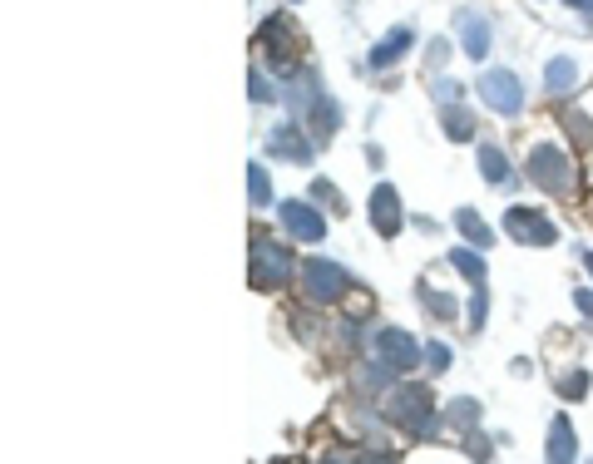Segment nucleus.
Instances as JSON below:
<instances>
[{
	"label": "nucleus",
	"mask_w": 593,
	"mask_h": 464,
	"mask_svg": "<svg viewBox=\"0 0 593 464\" xmlns=\"http://www.w3.org/2000/svg\"><path fill=\"white\" fill-rule=\"evenodd\" d=\"M450 425H455V430H475V425H480V400H470V395L455 400V405H450Z\"/></svg>",
	"instance_id": "b1692460"
},
{
	"label": "nucleus",
	"mask_w": 593,
	"mask_h": 464,
	"mask_svg": "<svg viewBox=\"0 0 593 464\" xmlns=\"http://www.w3.org/2000/svg\"><path fill=\"white\" fill-rule=\"evenodd\" d=\"M440 129H445V139H455V144H470V139H475V119H470V109H460V104H440Z\"/></svg>",
	"instance_id": "dca6fc26"
},
{
	"label": "nucleus",
	"mask_w": 593,
	"mask_h": 464,
	"mask_svg": "<svg viewBox=\"0 0 593 464\" xmlns=\"http://www.w3.org/2000/svg\"><path fill=\"white\" fill-rule=\"evenodd\" d=\"M450 267H455L460 277H470V282H485V272H490L475 247H455V252H450Z\"/></svg>",
	"instance_id": "412c9836"
},
{
	"label": "nucleus",
	"mask_w": 593,
	"mask_h": 464,
	"mask_svg": "<svg viewBox=\"0 0 593 464\" xmlns=\"http://www.w3.org/2000/svg\"><path fill=\"white\" fill-rule=\"evenodd\" d=\"M307 114H312V134H317V139H327V134H337L341 129V104H332L327 94H322Z\"/></svg>",
	"instance_id": "6ab92c4d"
},
{
	"label": "nucleus",
	"mask_w": 593,
	"mask_h": 464,
	"mask_svg": "<svg viewBox=\"0 0 593 464\" xmlns=\"http://www.w3.org/2000/svg\"><path fill=\"white\" fill-rule=\"evenodd\" d=\"M480 178H485L490 188H509V183H514V168H509L505 149H495V144H480Z\"/></svg>",
	"instance_id": "2eb2a0df"
},
{
	"label": "nucleus",
	"mask_w": 593,
	"mask_h": 464,
	"mask_svg": "<svg viewBox=\"0 0 593 464\" xmlns=\"http://www.w3.org/2000/svg\"><path fill=\"white\" fill-rule=\"evenodd\" d=\"M554 386H559L564 400H584V395H589V371L569 366V371H559V376H554Z\"/></svg>",
	"instance_id": "4be33fe9"
},
{
	"label": "nucleus",
	"mask_w": 593,
	"mask_h": 464,
	"mask_svg": "<svg viewBox=\"0 0 593 464\" xmlns=\"http://www.w3.org/2000/svg\"><path fill=\"white\" fill-rule=\"evenodd\" d=\"M371 307H376V297H371V292H361V287H346V297H341V311H346L351 321L371 316Z\"/></svg>",
	"instance_id": "393cba45"
},
{
	"label": "nucleus",
	"mask_w": 593,
	"mask_h": 464,
	"mask_svg": "<svg viewBox=\"0 0 593 464\" xmlns=\"http://www.w3.org/2000/svg\"><path fill=\"white\" fill-rule=\"evenodd\" d=\"M569 134L579 139V149H593V124L584 114H569Z\"/></svg>",
	"instance_id": "c756f323"
},
{
	"label": "nucleus",
	"mask_w": 593,
	"mask_h": 464,
	"mask_svg": "<svg viewBox=\"0 0 593 464\" xmlns=\"http://www.w3.org/2000/svg\"><path fill=\"white\" fill-rule=\"evenodd\" d=\"M445 55H450V40H430V55H425V60H430V65H445Z\"/></svg>",
	"instance_id": "2f4dec72"
},
{
	"label": "nucleus",
	"mask_w": 593,
	"mask_h": 464,
	"mask_svg": "<svg viewBox=\"0 0 593 464\" xmlns=\"http://www.w3.org/2000/svg\"><path fill=\"white\" fill-rule=\"evenodd\" d=\"M267 154L287 158V163H312V144L302 139V124H277L267 134Z\"/></svg>",
	"instance_id": "9b49d317"
},
{
	"label": "nucleus",
	"mask_w": 593,
	"mask_h": 464,
	"mask_svg": "<svg viewBox=\"0 0 593 464\" xmlns=\"http://www.w3.org/2000/svg\"><path fill=\"white\" fill-rule=\"evenodd\" d=\"M505 232L514 242H524V247H549V242H559L554 218H544L539 208H524V203L505 208Z\"/></svg>",
	"instance_id": "0eeeda50"
},
{
	"label": "nucleus",
	"mask_w": 593,
	"mask_h": 464,
	"mask_svg": "<svg viewBox=\"0 0 593 464\" xmlns=\"http://www.w3.org/2000/svg\"><path fill=\"white\" fill-rule=\"evenodd\" d=\"M485 311H490V292H485V282H475V297H470V311H465V326H470V331H485Z\"/></svg>",
	"instance_id": "a878e982"
},
{
	"label": "nucleus",
	"mask_w": 593,
	"mask_h": 464,
	"mask_svg": "<svg viewBox=\"0 0 593 464\" xmlns=\"http://www.w3.org/2000/svg\"><path fill=\"white\" fill-rule=\"evenodd\" d=\"M544 84H549V94H569V89L579 84V65H574L569 55H554V60L544 65Z\"/></svg>",
	"instance_id": "f3484780"
},
{
	"label": "nucleus",
	"mask_w": 593,
	"mask_h": 464,
	"mask_svg": "<svg viewBox=\"0 0 593 464\" xmlns=\"http://www.w3.org/2000/svg\"><path fill=\"white\" fill-rule=\"evenodd\" d=\"M248 89H253V104H267V99H277V94H272V84H267V75H257V70H253V79H248Z\"/></svg>",
	"instance_id": "7c9ffc66"
},
{
	"label": "nucleus",
	"mask_w": 593,
	"mask_h": 464,
	"mask_svg": "<svg viewBox=\"0 0 593 464\" xmlns=\"http://www.w3.org/2000/svg\"><path fill=\"white\" fill-rule=\"evenodd\" d=\"M406 223V213H401V193L391 188V183H376L371 188V228L381 232V237H396Z\"/></svg>",
	"instance_id": "9d476101"
},
{
	"label": "nucleus",
	"mask_w": 593,
	"mask_h": 464,
	"mask_svg": "<svg viewBox=\"0 0 593 464\" xmlns=\"http://www.w3.org/2000/svg\"><path fill=\"white\" fill-rule=\"evenodd\" d=\"M371 356L391 361V366L406 376V371H416L425 361V346L411 331H401V326H376V331H371Z\"/></svg>",
	"instance_id": "423d86ee"
},
{
	"label": "nucleus",
	"mask_w": 593,
	"mask_h": 464,
	"mask_svg": "<svg viewBox=\"0 0 593 464\" xmlns=\"http://www.w3.org/2000/svg\"><path fill=\"white\" fill-rule=\"evenodd\" d=\"M480 94H485V104L495 109V114H519L524 109V84L514 70H485L480 75Z\"/></svg>",
	"instance_id": "6e6552de"
},
{
	"label": "nucleus",
	"mask_w": 593,
	"mask_h": 464,
	"mask_svg": "<svg viewBox=\"0 0 593 464\" xmlns=\"http://www.w3.org/2000/svg\"><path fill=\"white\" fill-rule=\"evenodd\" d=\"M416 297H421V307L430 311V316H435V321H455V297H450V292H445V287H435V282H430V277H425L421 282V292H416Z\"/></svg>",
	"instance_id": "a211bd4d"
},
{
	"label": "nucleus",
	"mask_w": 593,
	"mask_h": 464,
	"mask_svg": "<svg viewBox=\"0 0 593 464\" xmlns=\"http://www.w3.org/2000/svg\"><path fill=\"white\" fill-rule=\"evenodd\" d=\"M282 228H287V237H297V242H322L327 237V218L307 198H287L282 203Z\"/></svg>",
	"instance_id": "1a4fd4ad"
},
{
	"label": "nucleus",
	"mask_w": 593,
	"mask_h": 464,
	"mask_svg": "<svg viewBox=\"0 0 593 464\" xmlns=\"http://www.w3.org/2000/svg\"><path fill=\"white\" fill-rule=\"evenodd\" d=\"M455 228L465 232L475 247H490V242H495V228H490V223H485L475 208H460V213H455Z\"/></svg>",
	"instance_id": "aec40b11"
},
{
	"label": "nucleus",
	"mask_w": 593,
	"mask_h": 464,
	"mask_svg": "<svg viewBox=\"0 0 593 464\" xmlns=\"http://www.w3.org/2000/svg\"><path fill=\"white\" fill-rule=\"evenodd\" d=\"M312 203H327V208H332V213H346V198H341L337 188H332V183H327V178H317V183H312Z\"/></svg>",
	"instance_id": "bb28decb"
},
{
	"label": "nucleus",
	"mask_w": 593,
	"mask_h": 464,
	"mask_svg": "<svg viewBox=\"0 0 593 464\" xmlns=\"http://www.w3.org/2000/svg\"><path fill=\"white\" fill-rule=\"evenodd\" d=\"M381 415L391 425H401L406 435H435V405H430V390L416 381H401L381 395Z\"/></svg>",
	"instance_id": "f257e3e1"
},
{
	"label": "nucleus",
	"mask_w": 593,
	"mask_h": 464,
	"mask_svg": "<svg viewBox=\"0 0 593 464\" xmlns=\"http://www.w3.org/2000/svg\"><path fill=\"white\" fill-rule=\"evenodd\" d=\"M470 455H475V460H490V440H485V435H470Z\"/></svg>",
	"instance_id": "72a5a7b5"
},
{
	"label": "nucleus",
	"mask_w": 593,
	"mask_h": 464,
	"mask_svg": "<svg viewBox=\"0 0 593 464\" xmlns=\"http://www.w3.org/2000/svg\"><path fill=\"white\" fill-rule=\"evenodd\" d=\"M248 198H253V208H267V203H272V178H267L262 163L248 168Z\"/></svg>",
	"instance_id": "5701e85b"
},
{
	"label": "nucleus",
	"mask_w": 593,
	"mask_h": 464,
	"mask_svg": "<svg viewBox=\"0 0 593 464\" xmlns=\"http://www.w3.org/2000/svg\"><path fill=\"white\" fill-rule=\"evenodd\" d=\"M297 282H302V302L307 307H341V297H346V272H341L337 262H327V257H307L302 267H297Z\"/></svg>",
	"instance_id": "39448f33"
},
{
	"label": "nucleus",
	"mask_w": 593,
	"mask_h": 464,
	"mask_svg": "<svg viewBox=\"0 0 593 464\" xmlns=\"http://www.w3.org/2000/svg\"><path fill=\"white\" fill-rule=\"evenodd\" d=\"M411 45H416V35H411L406 25H396V30H391V35H386V40L371 50V70H391V65H396V60H401Z\"/></svg>",
	"instance_id": "4468645a"
},
{
	"label": "nucleus",
	"mask_w": 593,
	"mask_h": 464,
	"mask_svg": "<svg viewBox=\"0 0 593 464\" xmlns=\"http://www.w3.org/2000/svg\"><path fill=\"white\" fill-rule=\"evenodd\" d=\"M292 272H297V257H292L282 242L253 232V267H248L253 292H282V287L292 282Z\"/></svg>",
	"instance_id": "20e7f679"
},
{
	"label": "nucleus",
	"mask_w": 593,
	"mask_h": 464,
	"mask_svg": "<svg viewBox=\"0 0 593 464\" xmlns=\"http://www.w3.org/2000/svg\"><path fill=\"white\" fill-rule=\"evenodd\" d=\"M287 5H292V0H287ZM297 5H302V0H297Z\"/></svg>",
	"instance_id": "e433bc0d"
},
{
	"label": "nucleus",
	"mask_w": 593,
	"mask_h": 464,
	"mask_svg": "<svg viewBox=\"0 0 593 464\" xmlns=\"http://www.w3.org/2000/svg\"><path fill=\"white\" fill-rule=\"evenodd\" d=\"M574 307L584 311V316H593V287H579V292H574Z\"/></svg>",
	"instance_id": "473e14b6"
},
{
	"label": "nucleus",
	"mask_w": 593,
	"mask_h": 464,
	"mask_svg": "<svg viewBox=\"0 0 593 464\" xmlns=\"http://www.w3.org/2000/svg\"><path fill=\"white\" fill-rule=\"evenodd\" d=\"M425 366L440 376V371H450V346H440V341H430L425 346Z\"/></svg>",
	"instance_id": "c85d7f7f"
},
{
	"label": "nucleus",
	"mask_w": 593,
	"mask_h": 464,
	"mask_svg": "<svg viewBox=\"0 0 593 464\" xmlns=\"http://www.w3.org/2000/svg\"><path fill=\"white\" fill-rule=\"evenodd\" d=\"M465 84L460 79H435V104H460Z\"/></svg>",
	"instance_id": "cd10ccee"
},
{
	"label": "nucleus",
	"mask_w": 593,
	"mask_h": 464,
	"mask_svg": "<svg viewBox=\"0 0 593 464\" xmlns=\"http://www.w3.org/2000/svg\"><path fill=\"white\" fill-rule=\"evenodd\" d=\"M524 173H529L534 188H544L554 198H574L579 193V168L559 144H534L529 158H524Z\"/></svg>",
	"instance_id": "f03ea898"
},
{
	"label": "nucleus",
	"mask_w": 593,
	"mask_h": 464,
	"mask_svg": "<svg viewBox=\"0 0 593 464\" xmlns=\"http://www.w3.org/2000/svg\"><path fill=\"white\" fill-rule=\"evenodd\" d=\"M460 45H465V55L470 60H485L490 55V20L485 15H475V10H460Z\"/></svg>",
	"instance_id": "f8f14e48"
},
{
	"label": "nucleus",
	"mask_w": 593,
	"mask_h": 464,
	"mask_svg": "<svg viewBox=\"0 0 593 464\" xmlns=\"http://www.w3.org/2000/svg\"><path fill=\"white\" fill-rule=\"evenodd\" d=\"M257 50L267 55V65L277 75H297V65H302V35H297V25H292L287 10H277V15H267L257 25Z\"/></svg>",
	"instance_id": "7ed1b4c3"
},
{
	"label": "nucleus",
	"mask_w": 593,
	"mask_h": 464,
	"mask_svg": "<svg viewBox=\"0 0 593 464\" xmlns=\"http://www.w3.org/2000/svg\"><path fill=\"white\" fill-rule=\"evenodd\" d=\"M544 455L554 464H569L579 455V435H574V420L569 415H554V425H549V445H544Z\"/></svg>",
	"instance_id": "ddd939ff"
},
{
	"label": "nucleus",
	"mask_w": 593,
	"mask_h": 464,
	"mask_svg": "<svg viewBox=\"0 0 593 464\" xmlns=\"http://www.w3.org/2000/svg\"><path fill=\"white\" fill-rule=\"evenodd\" d=\"M579 262H584V267L593 272V247H584V252H579Z\"/></svg>",
	"instance_id": "c9c22d12"
},
{
	"label": "nucleus",
	"mask_w": 593,
	"mask_h": 464,
	"mask_svg": "<svg viewBox=\"0 0 593 464\" xmlns=\"http://www.w3.org/2000/svg\"><path fill=\"white\" fill-rule=\"evenodd\" d=\"M564 5H569V10H579V15H589V20H593V0H564Z\"/></svg>",
	"instance_id": "f704fd0d"
}]
</instances>
